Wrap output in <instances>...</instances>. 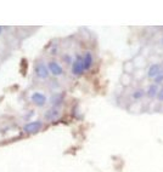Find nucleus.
I'll return each mask as SVG.
<instances>
[{"label":"nucleus","mask_w":163,"mask_h":172,"mask_svg":"<svg viewBox=\"0 0 163 172\" xmlns=\"http://www.w3.org/2000/svg\"><path fill=\"white\" fill-rule=\"evenodd\" d=\"M85 71L84 67V62H83V57H77V59L72 64V73L74 75H80L82 73Z\"/></svg>","instance_id":"obj_1"},{"label":"nucleus","mask_w":163,"mask_h":172,"mask_svg":"<svg viewBox=\"0 0 163 172\" xmlns=\"http://www.w3.org/2000/svg\"><path fill=\"white\" fill-rule=\"evenodd\" d=\"M43 127V124H42V121H32V123H28L27 125H25V131L27 132V133H35V132H38L39 130Z\"/></svg>","instance_id":"obj_2"},{"label":"nucleus","mask_w":163,"mask_h":172,"mask_svg":"<svg viewBox=\"0 0 163 172\" xmlns=\"http://www.w3.org/2000/svg\"><path fill=\"white\" fill-rule=\"evenodd\" d=\"M46 96L43 95V93H40V92H34L33 95H32V102L35 104V105H38V107H43L45 103H46Z\"/></svg>","instance_id":"obj_3"},{"label":"nucleus","mask_w":163,"mask_h":172,"mask_svg":"<svg viewBox=\"0 0 163 172\" xmlns=\"http://www.w3.org/2000/svg\"><path fill=\"white\" fill-rule=\"evenodd\" d=\"M35 73H37V75L39 76V78H42V79H46L48 76H49V68L46 67V64L44 63H39L37 67H35Z\"/></svg>","instance_id":"obj_4"},{"label":"nucleus","mask_w":163,"mask_h":172,"mask_svg":"<svg viewBox=\"0 0 163 172\" xmlns=\"http://www.w3.org/2000/svg\"><path fill=\"white\" fill-rule=\"evenodd\" d=\"M48 68H49V71L51 72V74H54V75H56V76H59V75H61V74L63 73V71H62V67L60 66L57 62H54V61L49 63Z\"/></svg>","instance_id":"obj_5"},{"label":"nucleus","mask_w":163,"mask_h":172,"mask_svg":"<svg viewBox=\"0 0 163 172\" xmlns=\"http://www.w3.org/2000/svg\"><path fill=\"white\" fill-rule=\"evenodd\" d=\"M60 115V112L57 108H51V109H49L46 113H45V119L46 120H55V119H57Z\"/></svg>","instance_id":"obj_6"},{"label":"nucleus","mask_w":163,"mask_h":172,"mask_svg":"<svg viewBox=\"0 0 163 172\" xmlns=\"http://www.w3.org/2000/svg\"><path fill=\"white\" fill-rule=\"evenodd\" d=\"M160 73H161V66H158V64H152V66L148 68L147 75L148 76H151V78H156Z\"/></svg>","instance_id":"obj_7"},{"label":"nucleus","mask_w":163,"mask_h":172,"mask_svg":"<svg viewBox=\"0 0 163 172\" xmlns=\"http://www.w3.org/2000/svg\"><path fill=\"white\" fill-rule=\"evenodd\" d=\"M83 62H84V67H85V69H89L90 67H91V64H93V56H91L90 52H87V54L84 55Z\"/></svg>","instance_id":"obj_8"},{"label":"nucleus","mask_w":163,"mask_h":172,"mask_svg":"<svg viewBox=\"0 0 163 172\" xmlns=\"http://www.w3.org/2000/svg\"><path fill=\"white\" fill-rule=\"evenodd\" d=\"M157 93H158V87H157L156 84H155V85H151L150 87H148V90H147L148 97H155Z\"/></svg>","instance_id":"obj_9"},{"label":"nucleus","mask_w":163,"mask_h":172,"mask_svg":"<svg viewBox=\"0 0 163 172\" xmlns=\"http://www.w3.org/2000/svg\"><path fill=\"white\" fill-rule=\"evenodd\" d=\"M163 81V73H160L156 78H155V83L156 84H160V83H162Z\"/></svg>","instance_id":"obj_10"},{"label":"nucleus","mask_w":163,"mask_h":172,"mask_svg":"<svg viewBox=\"0 0 163 172\" xmlns=\"http://www.w3.org/2000/svg\"><path fill=\"white\" fill-rule=\"evenodd\" d=\"M59 98H61V96L54 97V100L51 101V103H52V104H59V103H61V100H59Z\"/></svg>","instance_id":"obj_11"},{"label":"nucleus","mask_w":163,"mask_h":172,"mask_svg":"<svg viewBox=\"0 0 163 172\" xmlns=\"http://www.w3.org/2000/svg\"><path fill=\"white\" fill-rule=\"evenodd\" d=\"M157 97L160 101H163V87L161 90H158V93H157Z\"/></svg>","instance_id":"obj_12"},{"label":"nucleus","mask_w":163,"mask_h":172,"mask_svg":"<svg viewBox=\"0 0 163 172\" xmlns=\"http://www.w3.org/2000/svg\"><path fill=\"white\" fill-rule=\"evenodd\" d=\"M143 96V91H136L135 93H134V98L136 100V98H140Z\"/></svg>","instance_id":"obj_13"},{"label":"nucleus","mask_w":163,"mask_h":172,"mask_svg":"<svg viewBox=\"0 0 163 172\" xmlns=\"http://www.w3.org/2000/svg\"><path fill=\"white\" fill-rule=\"evenodd\" d=\"M1 32H2V28H1V27H0V34H1Z\"/></svg>","instance_id":"obj_14"},{"label":"nucleus","mask_w":163,"mask_h":172,"mask_svg":"<svg viewBox=\"0 0 163 172\" xmlns=\"http://www.w3.org/2000/svg\"><path fill=\"white\" fill-rule=\"evenodd\" d=\"M162 43H163V39H162Z\"/></svg>","instance_id":"obj_15"}]
</instances>
